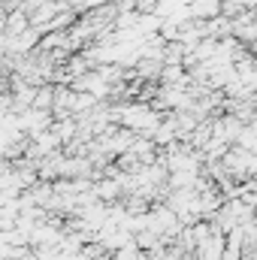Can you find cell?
Here are the masks:
<instances>
[{"label": "cell", "instance_id": "cell-1", "mask_svg": "<svg viewBox=\"0 0 257 260\" xmlns=\"http://www.w3.org/2000/svg\"><path fill=\"white\" fill-rule=\"evenodd\" d=\"M188 15H191V21H212L221 15V0H191Z\"/></svg>", "mask_w": 257, "mask_h": 260}]
</instances>
